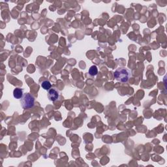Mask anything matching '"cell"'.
<instances>
[{
  "label": "cell",
  "instance_id": "obj_1",
  "mask_svg": "<svg viewBox=\"0 0 167 167\" xmlns=\"http://www.w3.org/2000/svg\"><path fill=\"white\" fill-rule=\"evenodd\" d=\"M114 78L119 82L126 83L131 77V72L127 68L120 67L116 70V71L114 72Z\"/></svg>",
  "mask_w": 167,
  "mask_h": 167
},
{
  "label": "cell",
  "instance_id": "obj_2",
  "mask_svg": "<svg viewBox=\"0 0 167 167\" xmlns=\"http://www.w3.org/2000/svg\"><path fill=\"white\" fill-rule=\"evenodd\" d=\"M20 103L23 108H32L34 106V104H35V98H34L30 93H24L22 97L21 98Z\"/></svg>",
  "mask_w": 167,
  "mask_h": 167
},
{
  "label": "cell",
  "instance_id": "obj_3",
  "mask_svg": "<svg viewBox=\"0 0 167 167\" xmlns=\"http://www.w3.org/2000/svg\"><path fill=\"white\" fill-rule=\"evenodd\" d=\"M59 93L56 89H50L48 92V97L51 101H56L59 99Z\"/></svg>",
  "mask_w": 167,
  "mask_h": 167
},
{
  "label": "cell",
  "instance_id": "obj_4",
  "mask_svg": "<svg viewBox=\"0 0 167 167\" xmlns=\"http://www.w3.org/2000/svg\"><path fill=\"white\" fill-rule=\"evenodd\" d=\"M23 95V90L21 88H15L14 91H13V95H14V97L20 99L22 97V96Z\"/></svg>",
  "mask_w": 167,
  "mask_h": 167
},
{
  "label": "cell",
  "instance_id": "obj_5",
  "mask_svg": "<svg viewBox=\"0 0 167 167\" xmlns=\"http://www.w3.org/2000/svg\"><path fill=\"white\" fill-rule=\"evenodd\" d=\"M98 73V69H97V67L95 65H93V66H91L90 69H89V74H90L91 76H96L97 75Z\"/></svg>",
  "mask_w": 167,
  "mask_h": 167
},
{
  "label": "cell",
  "instance_id": "obj_6",
  "mask_svg": "<svg viewBox=\"0 0 167 167\" xmlns=\"http://www.w3.org/2000/svg\"><path fill=\"white\" fill-rule=\"evenodd\" d=\"M41 87L43 88L44 90H50V89L51 88L52 85H51V84H50V82H49V81L44 80L41 84Z\"/></svg>",
  "mask_w": 167,
  "mask_h": 167
}]
</instances>
